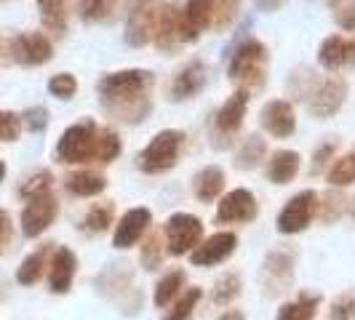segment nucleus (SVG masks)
<instances>
[{
	"label": "nucleus",
	"mask_w": 355,
	"mask_h": 320,
	"mask_svg": "<svg viewBox=\"0 0 355 320\" xmlns=\"http://www.w3.org/2000/svg\"><path fill=\"white\" fill-rule=\"evenodd\" d=\"M153 86L155 75L150 70H118L107 72L96 83L99 105L112 121L137 125L147 121L153 109Z\"/></svg>",
	"instance_id": "nucleus-1"
},
{
	"label": "nucleus",
	"mask_w": 355,
	"mask_h": 320,
	"mask_svg": "<svg viewBox=\"0 0 355 320\" xmlns=\"http://www.w3.org/2000/svg\"><path fill=\"white\" fill-rule=\"evenodd\" d=\"M121 152L123 142L112 128L96 125V121L83 118L70 128H64V134L56 142L53 158L64 166H83V163H112Z\"/></svg>",
	"instance_id": "nucleus-2"
},
{
	"label": "nucleus",
	"mask_w": 355,
	"mask_h": 320,
	"mask_svg": "<svg viewBox=\"0 0 355 320\" xmlns=\"http://www.w3.org/2000/svg\"><path fill=\"white\" fill-rule=\"evenodd\" d=\"M267 64H270V51L262 40L257 37H241L230 51H227V78L238 89L259 91L265 86Z\"/></svg>",
	"instance_id": "nucleus-3"
},
{
	"label": "nucleus",
	"mask_w": 355,
	"mask_h": 320,
	"mask_svg": "<svg viewBox=\"0 0 355 320\" xmlns=\"http://www.w3.org/2000/svg\"><path fill=\"white\" fill-rule=\"evenodd\" d=\"M187 142V134L179 128H163L158 131L150 144L137 155V166L144 174H166L179 163V152Z\"/></svg>",
	"instance_id": "nucleus-4"
},
{
	"label": "nucleus",
	"mask_w": 355,
	"mask_h": 320,
	"mask_svg": "<svg viewBox=\"0 0 355 320\" xmlns=\"http://www.w3.org/2000/svg\"><path fill=\"white\" fill-rule=\"evenodd\" d=\"M249 91L235 89L225 99V105L216 109L211 123V144L216 150H227L235 144L238 134H241V125H243V118H246V109H249Z\"/></svg>",
	"instance_id": "nucleus-5"
},
{
	"label": "nucleus",
	"mask_w": 355,
	"mask_h": 320,
	"mask_svg": "<svg viewBox=\"0 0 355 320\" xmlns=\"http://www.w3.org/2000/svg\"><path fill=\"white\" fill-rule=\"evenodd\" d=\"M99 291L107 299L118 302L125 315H134L142 307V291L134 285V272L128 265H107V269L96 278Z\"/></svg>",
	"instance_id": "nucleus-6"
},
{
	"label": "nucleus",
	"mask_w": 355,
	"mask_h": 320,
	"mask_svg": "<svg viewBox=\"0 0 355 320\" xmlns=\"http://www.w3.org/2000/svg\"><path fill=\"white\" fill-rule=\"evenodd\" d=\"M160 8H163V0H131L123 27V37L131 48H144L147 43H153Z\"/></svg>",
	"instance_id": "nucleus-7"
},
{
	"label": "nucleus",
	"mask_w": 355,
	"mask_h": 320,
	"mask_svg": "<svg viewBox=\"0 0 355 320\" xmlns=\"http://www.w3.org/2000/svg\"><path fill=\"white\" fill-rule=\"evenodd\" d=\"M166 249L171 256H184V254H193L203 240V222L198 219L196 213L177 211L166 219Z\"/></svg>",
	"instance_id": "nucleus-8"
},
{
	"label": "nucleus",
	"mask_w": 355,
	"mask_h": 320,
	"mask_svg": "<svg viewBox=\"0 0 355 320\" xmlns=\"http://www.w3.org/2000/svg\"><path fill=\"white\" fill-rule=\"evenodd\" d=\"M315 211H318V193L315 190H302V193H297L294 197L286 200V206L275 219V227L281 235H300L310 227Z\"/></svg>",
	"instance_id": "nucleus-9"
},
{
	"label": "nucleus",
	"mask_w": 355,
	"mask_h": 320,
	"mask_svg": "<svg viewBox=\"0 0 355 320\" xmlns=\"http://www.w3.org/2000/svg\"><path fill=\"white\" fill-rule=\"evenodd\" d=\"M345 99H347V80L339 78V75H329V78L318 80L315 89L310 91L307 109H310L313 118L329 121V118H334L339 109H342Z\"/></svg>",
	"instance_id": "nucleus-10"
},
{
	"label": "nucleus",
	"mask_w": 355,
	"mask_h": 320,
	"mask_svg": "<svg viewBox=\"0 0 355 320\" xmlns=\"http://www.w3.org/2000/svg\"><path fill=\"white\" fill-rule=\"evenodd\" d=\"M59 216V200L51 190L49 193H40V195L30 197L27 206L21 208V216H19V224H21V235L35 240L43 232L53 224V219Z\"/></svg>",
	"instance_id": "nucleus-11"
},
{
	"label": "nucleus",
	"mask_w": 355,
	"mask_h": 320,
	"mask_svg": "<svg viewBox=\"0 0 355 320\" xmlns=\"http://www.w3.org/2000/svg\"><path fill=\"white\" fill-rule=\"evenodd\" d=\"M8 56L21 67H43L53 59V43L43 33H19L8 40Z\"/></svg>",
	"instance_id": "nucleus-12"
},
{
	"label": "nucleus",
	"mask_w": 355,
	"mask_h": 320,
	"mask_svg": "<svg viewBox=\"0 0 355 320\" xmlns=\"http://www.w3.org/2000/svg\"><path fill=\"white\" fill-rule=\"evenodd\" d=\"M257 216H259V203L257 195L246 187L230 190L216 203V224H251Z\"/></svg>",
	"instance_id": "nucleus-13"
},
{
	"label": "nucleus",
	"mask_w": 355,
	"mask_h": 320,
	"mask_svg": "<svg viewBox=\"0 0 355 320\" xmlns=\"http://www.w3.org/2000/svg\"><path fill=\"white\" fill-rule=\"evenodd\" d=\"M259 125L275 139H288L297 131V112L288 99H270L259 109Z\"/></svg>",
	"instance_id": "nucleus-14"
},
{
	"label": "nucleus",
	"mask_w": 355,
	"mask_h": 320,
	"mask_svg": "<svg viewBox=\"0 0 355 320\" xmlns=\"http://www.w3.org/2000/svg\"><path fill=\"white\" fill-rule=\"evenodd\" d=\"M214 6L216 0H184L182 6V21H179V35L182 43H196L214 21Z\"/></svg>",
	"instance_id": "nucleus-15"
},
{
	"label": "nucleus",
	"mask_w": 355,
	"mask_h": 320,
	"mask_svg": "<svg viewBox=\"0 0 355 320\" xmlns=\"http://www.w3.org/2000/svg\"><path fill=\"white\" fill-rule=\"evenodd\" d=\"M150 224H153V211L150 208H131V211H125L121 216V222L115 224V235H112V246L118 251H128L134 249L139 240H142L147 230H150Z\"/></svg>",
	"instance_id": "nucleus-16"
},
{
	"label": "nucleus",
	"mask_w": 355,
	"mask_h": 320,
	"mask_svg": "<svg viewBox=\"0 0 355 320\" xmlns=\"http://www.w3.org/2000/svg\"><path fill=\"white\" fill-rule=\"evenodd\" d=\"M294 281V254L286 249H275L265 256L262 265V283L267 285V294H281Z\"/></svg>",
	"instance_id": "nucleus-17"
},
{
	"label": "nucleus",
	"mask_w": 355,
	"mask_h": 320,
	"mask_svg": "<svg viewBox=\"0 0 355 320\" xmlns=\"http://www.w3.org/2000/svg\"><path fill=\"white\" fill-rule=\"evenodd\" d=\"M179 21H182V3H177V0L163 3L158 27H155V35H153V43L160 53H177L184 46L182 35H179Z\"/></svg>",
	"instance_id": "nucleus-18"
},
{
	"label": "nucleus",
	"mask_w": 355,
	"mask_h": 320,
	"mask_svg": "<svg viewBox=\"0 0 355 320\" xmlns=\"http://www.w3.org/2000/svg\"><path fill=\"white\" fill-rule=\"evenodd\" d=\"M235 249H238L235 232H214L211 238L200 240V246L190 254V262L196 267H216L227 262L235 254Z\"/></svg>",
	"instance_id": "nucleus-19"
},
{
	"label": "nucleus",
	"mask_w": 355,
	"mask_h": 320,
	"mask_svg": "<svg viewBox=\"0 0 355 320\" xmlns=\"http://www.w3.org/2000/svg\"><path fill=\"white\" fill-rule=\"evenodd\" d=\"M318 64L329 72L355 67V40L345 35H329L318 48Z\"/></svg>",
	"instance_id": "nucleus-20"
},
{
	"label": "nucleus",
	"mask_w": 355,
	"mask_h": 320,
	"mask_svg": "<svg viewBox=\"0 0 355 320\" xmlns=\"http://www.w3.org/2000/svg\"><path fill=\"white\" fill-rule=\"evenodd\" d=\"M206 80H209V70L203 62H187L182 70L174 75L171 80V89H168V96L171 102H187V99H196L200 91L206 89Z\"/></svg>",
	"instance_id": "nucleus-21"
},
{
	"label": "nucleus",
	"mask_w": 355,
	"mask_h": 320,
	"mask_svg": "<svg viewBox=\"0 0 355 320\" xmlns=\"http://www.w3.org/2000/svg\"><path fill=\"white\" fill-rule=\"evenodd\" d=\"M78 272V256L67 246L53 249L51 262H49V288L51 294H67Z\"/></svg>",
	"instance_id": "nucleus-22"
},
{
	"label": "nucleus",
	"mask_w": 355,
	"mask_h": 320,
	"mask_svg": "<svg viewBox=\"0 0 355 320\" xmlns=\"http://www.w3.org/2000/svg\"><path fill=\"white\" fill-rule=\"evenodd\" d=\"M300 166H302V158L297 150H275L270 158H267V179L278 187H284L288 181H294L297 174H300Z\"/></svg>",
	"instance_id": "nucleus-23"
},
{
	"label": "nucleus",
	"mask_w": 355,
	"mask_h": 320,
	"mask_svg": "<svg viewBox=\"0 0 355 320\" xmlns=\"http://www.w3.org/2000/svg\"><path fill=\"white\" fill-rule=\"evenodd\" d=\"M64 190L75 197H94L107 190V179L99 171L80 168V171H72L64 177Z\"/></svg>",
	"instance_id": "nucleus-24"
},
{
	"label": "nucleus",
	"mask_w": 355,
	"mask_h": 320,
	"mask_svg": "<svg viewBox=\"0 0 355 320\" xmlns=\"http://www.w3.org/2000/svg\"><path fill=\"white\" fill-rule=\"evenodd\" d=\"M225 190V171L219 166H206L193 177V195L200 203H211Z\"/></svg>",
	"instance_id": "nucleus-25"
},
{
	"label": "nucleus",
	"mask_w": 355,
	"mask_h": 320,
	"mask_svg": "<svg viewBox=\"0 0 355 320\" xmlns=\"http://www.w3.org/2000/svg\"><path fill=\"white\" fill-rule=\"evenodd\" d=\"M53 254V246L51 243H46V246H40L37 251L33 254H27L24 256V262L19 265L17 269V283L19 285H35L40 278H43V272H46V267H49V256Z\"/></svg>",
	"instance_id": "nucleus-26"
},
{
	"label": "nucleus",
	"mask_w": 355,
	"mask_h": 320,
	"mask_svg": "<svg viewBox=\"0 0 355 320\" xmlns=\"http://www.w3.org/2000/svg\"><path fill=\"white\" fill-rule=\"evenodd\" d=\"M267 160V142L259 134L243 136V142L235 152V168L238 171H254Z\"/></svg>",
	"instance_id": "nucleus-27"
},
{
	"label": "nucleus",
	"mask_w": 355,
	"mask_h": 320,
	"mask_svg": "<svg viewBox=\"0 0 355 320\" xmlns=\"http://www.w3.org/2000/svg\"><path fill=\"white\" fill-rule=\"evenodd\" d=\"M37 11H40V24L51 33L62 37L67 33V0H37Z\"/></svg>",
	"instance_id": "nucleus-28"
},
{
	"label": "nucleus",
	"mask_w": 355,
	"mask_h": 320,
	"mask_svg": "<svg viewBox=\"0 0 355 320\" xmlns=\"http://www.w3.org/2000/svg\"><path fill=\"white\" fill-rule=\"evenodd\" d=\"M184 283H187L184 269H171V272H166L158 281V285H155V294H153L155 307H158V310H166V307L184 291Z\"/></svg>",
	"instance_id": "nucleus-29"
},
{
	"label": "nucleus",
	"mask_w": 355,
	"mask_h": 320,
	"mask_svg": "<svg viewBox=\"0 0 355 320\" xmlns=\"http://www.w3.org/2000/svg\"><path fill=\"white\" fill-rule=\"evenodd\" d=\"M125 0H80V19L86 24H105L112 21L118 14V6H123Z\"/></svg>",
	"instance_id": "nucleus-30"
},
{
	"label": "nucleus",
	"mask_w": 355,
	"mask_h": 320,
	"mask_svg": "<svg viewBox=\"0 0 355 320\" xmlns=\"http://www.w3.org/2000/svg\"><path fill=\"white\" fill-rule=\"evenodd\" d=\"M318 294H300V299L286 302L278 310V320H313L318 315Z\"/></svg>",
	"instance_id": "nucleus-31"
},
{
	"label": "nucleus",
	"mask_w": 355,
	"mask_h": 320,
	"mask_svg": "<svg viewBox=\"0 0 355 320\" xmlns=\"http://www.w3.org/2000/svg\"><path fill=\"white\" fill-rule=\"evenodd\" d=\"M115 224V206L105 200V203H94L83 219V230L96 235V232H105Z\"/></svg>",
	"instance_id": "nucleus-32"
},
{
	"label": "nucleus",
	"mask_w": 355,
	"mask_h": 320,
	"mask_svg": "<svg viewBox=\"0 0 355 320\" xmlns=\"http://www.w3.org/2000/svg\"><path fill=\"white\" fill-rule=\"evenodd\" d=\"M326 179H329V184H331L334 190L353 184L355 181V150H350L347 155H342V158L334 160V163L329 166V171H326Z\"/></svg>",
	"instance_id": "nucleus-33"
},
{
	"label": "nucleus",
	"mask_w": 355,
	"mask_h": 320,
	"mask_svg": "<svg viewBox=\"0 0 355 320\" xmlns=\"http://www.w3.org/2000/svg\"><path fill=\"white\" fill-rule=\"evenodd\" d=\"M241 294V275L238 272H225L211 288V302L219 304V307H225V304H230L235 296Z\"/></svg>",
	"instance_id": "nucleus-34"
},
{
	"label": "nucleus",
	"mask_w": 355,
	"mask_h": 320,
	"mask_svg": "<svg viewBox=\"0 0 355 320\" xmlns=\"http://www.w3.org/2000/svg\"><path fill=\"white\" fill-rule=\"evenodd\" d=\"M318 208H320V222H326V224H331V222H337L339 216L345 213L347 208V197L342 195L339 190H329L326 195H318Z\"/></svg>",
	"instance_id": "nucleus-35"
},
{
	"label": "nucleus",
	"mask_w": 355,
	"mask_h": 320,
	"mask_svg": "<svg viewBox=\"0 0 355 320\" xmlns=\"http://www.w3.org/2000/svg\"><path fill=\"white\" fill-rule=\"evenodd\" d=\"M200 299H203V291H200V288H187V291L177 299L174 310L166 315V320H193L196 307Z\"/></svg>",
	"instance_id": "nucleus-36"
},
{
	"label": "nucleus",
	"mask_w": 355,
	"mask_h": 320,
	"mask_svg": "<svg viewBox=\"0 0 355 320\" xmlns=\"http://www.w3.org/2000/svg\"><path fill=\"white\" fill-rule=\"evenodd\" d=\"M163 235L160 232H150L147 238L142 240V254H139V259H142V267L144 269H158L160 262H163Z\"/></svg>",
	"instance_id": "nucleus-37"
},
{
	"label": "nucleus",
	"mask_w": 355,
	"mask_h": 320,
	"mask_svg": "<svg viewBox=\"0 0 355 320\" xmlns=\"http://www.w3.org/2000/svg\"><path fill=\"white\" fill-rule=\"evenodd\" d=\"M51 184H53V174L49 171V168H40V171H35L33 177H27L24 181H21L19 195L24 197V200H30V197L40 195V193H49Z\"/></svg>",
	"instance_id": "nucleus-38"
},
{
	"label": "nucleus",
	"mask_w": 355,
	"mask_h": 320,
	"mask_svg": "<svg viewBox=\"0 0 355 320\" xmlns=\"http://www.w3.org/2000/svg\"><path fill=\"white\" fill-rule=\"evenodd\" d=\"M241 3L243 0H216L214 6V21H211V30L222 33L227 30L232 21L238 19V11H241Z\"/></svg>",
	"instance_id": "nucleus-39"
},
{
	"label": "nucleus",
	"mask_w": 355,
	"mask_h": 320,
	"mask_svg": "<svg viewBox=\"0 0 355 320\" xmlns=\"http://www.w3.org/2000/svg\"><path fill=\"white\" fill-rule=\"evenodd\" d=\"M49 94L56 96V99H62V102H70L72 96L78 94V80H75V75H70V72H56V75H51V80H49Z\"/></svg>",
	"instance_id": "nucleus-40"
},
{
	"label": "nucleus",
	"mask_w": 355,
	"mask_h": 320,
	"mask_svg": "<svg viewBox=\"0 0 355 320\" xmlns=\"http://www.w3.org/2000/svg\"><path fill=\"white\" fill-rule=\"evenodd\" d=\"M21 115L11 112V109H0V142L11 144L21 136Z\"/></svg>",
	"instance_id": "nucleus-41"
},
{
	"label": "nucleus",
	"mask_w": 355,
	"mask_h": 320,
	"mask_svg": "<svg viewBox=\"0 0 355 320\" xmlns=\"http://www.w3.org/2000/svg\"><path fill=\"white\" fill-rule=\"evenodd\" d=\"M315 83H318V80H315V75H313L310 70H304V67H300V70L288 78V83H286V86H288V91H291V96H294V99H307V96H310V91L315 89Z\"/></svg>",
	"instance_id": "nucleus-42"
},
{
	"label": "nucleus",
	"mask_w": 355,
	"mask_h": 320,
	"mask_svg": "<svg viewBox=\"0 0 355 320\" xmlns=\"http://www.w3.org/2000/svg\"><path fill=\"white\" fill-rule=\"evenodd\" d=\"M334 152H337V144L334 142H323L313 152V163H310V177H318V174H323L331 163H334Z\"/></svg>",
	"instance_id": "nucleus-43"
},
{
	"label": "nucleus",
	"mask_w": 355,
	"mask_h": 320,
	"mask_svg": "<svg viewBox=\"0 0 355 320\" xmlns=\"http://www.w3.org/2000/svg\"><path fill=\"white\" fill-rule=\"evenodd\" d=\"M21 125L27 128V131H33V134H40V131H46V125H49V109L46 107H27L24 112H21Z\"/></svg>",
	"instance_id": "nucleus-44"
},
{
	"label": "nucleus",
	"mask_w": 355,
	"mask_h": 320,
	"mask_svg": "<svg viewBox=\"0 0 355 320\" xmlns=\"http://www.w3.org/2000/svg\"><path fill=\"white\" fill-rule=\"evenodd\" d=\"M329 320H355V294H342L337 302L331 304Z\"/></svg>",
	"instance_id": "nucleus-45"
},
{
	"label": "nucleus",
	"mask_w": 355,
	"mask_h": 320,
	"mask_svg": "<svg viewBox=\"0 0 355 320\" xmlns=\"http://www.w3.org/2000/svg\"><path fill=\"white\" fill-rule=\"evenodd\" d=\"M334 21L342 30L355 33V0H339V6L334 8Z\"/></svg>",
	"instance_id": "nucleus-46"
},
{
	"label": "nucleus",
	"mask_w": 355,
	"mask_h": 320,
	"mask_svg": "<svg viewBox=\"0 0 355 320\" xmlns=\"http://www.w3.org/2000/svg\"><path fill=\"white\" fill-rule=\"evenodd\" d=\"M11 238H14V222H11L8 211L0 208V254L11 246Z\"/></svg>",
	"instance_id": "nucleus-47"
},
{
	"label": "nucleus",
	"mask_w": 355,
	"mask_h": 320,
	"mask_svg": "<svg viewBox=\"0 0 355 320\" xmlns=\"http://www.w3.org/2000/svg\"><path fill=\"white\" fill-rule=\"evenodd\" d=\"M254 3H257V8L265 11V14H275V11H281L286 6V0H254Z\"/></svg>",
	"instance_id": "nucleus-48"
},
{
	"label": "nucleus",
	"mask_w": 355,
	"mask_h": 320,
	"mask_svg": "<svg viewBox=\"0 0 355 320\" xmlns=\"http://www.w3.org/2000/svg\"><path fill=\"white\" fill-rule=\"evenodd\" d=\"M216 320H246V318H243V312H241V310H227V312H222Z\"/></svg>",
	"instance_id": "nucleus-49"
},
{
	"label": "nucleus",
	"mask_w": 355,
	"mask_h": 320,
	"mask_svg": "<svg viewBox=\"0 0 355 320\" xmlns=\"http://www.w3.org/2000/svg\"><path fill=\"white\" fill-rule=\"evenodd\" d=\"M3 179H6V163L0 160V181H3Z\"/></svg>",
	"instance_id": "nucleus-50"
},
{
	"label": "nucleus",
	"mask_w": 355,
	"mask_h": 320,
	"mask_svg": "<svg viewBox=\"0 0 355 320\" xmlns=\"http://www.w3.org/2000/svg\"><path fill=\"white\" fill-rule=\"evenodd\" d=\"M350 213H353V219H355V197L350 200Z\"/></svg>",
	"instance_id": "nucleus-51"
},
{
	"label": "nucleus",
	"mask_w": 355,
	"mask_h": 320,
	"mask_svg": "<svg viewBox=\"0 0 355 320\" xmlns=\"http://www.w3.org/2000/svg\"><path fill=\"white\" fill-rule=\"evenodd\" d=\"M326 3H329L331 8H337V6H339V0H326Z\"/></svg>",
	"instance_id": "nucleus-52"
}]
</instances>
